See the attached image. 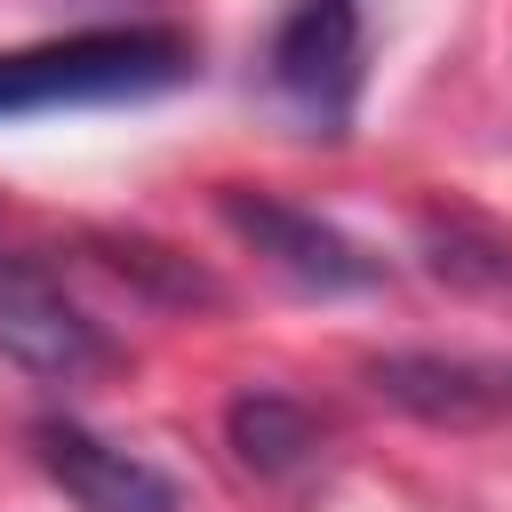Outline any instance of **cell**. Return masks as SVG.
I'll use <instances>...</instances> for the list:
<instances>
[{"instance_id":"1","label":"cell","mask_w":512,"mask_h":512,"mask_svg":"<svg viewBox=\"0 0 512 512\" xmlns=\"http://www.w3.org/2000/svg\"><path fill=\"white\" fill-rule=\"evenodd\" d=\"M192 80V40L176 24H88L32 48H0V120L64 104H128Z\"/></svg>"},{"instance_id":"2","label":"cell","mask_w":512,"mask_h":512,"mask_svg":"<svg viewBox=\"0 0 512 512\" xmlns=\"http://www.w3.org/2000/svg\"><path fill=\"white\" fill-rule=\"evenodd\" d=\"M0 352L48 384H96L120 368V344L104 336V320L48 264H24V256H0Z\"/></svg>"},{"instance_id":"3","label":"cell","mask_w":512,"mask_h":512,"mask_svg":"<svg viewBox=\"0 0 512 512\" xmlns=\"http://www.w3.org/2000/svg\"><path fill=\"white\" fill-rule=\"evenodd\" d=\"M272 80L304 120L336 136L360 96V0H296L272 32Z\"/></svg>"},{"instance_id":"4","label":"cell","mask_w":512,"mask_h":512,"mask_svg":"<svg viewBox=\"0 0 512 512\" xmlns=\"http://www.w3.org/2000/svg\"><path fill=\"white\" fill-rule=\"evenodd\" d=\"M224 224H232L264 264H280L296 288L344 296V288H376V280H384V264H376L360 240H344L336 224H320V216L296 208V200H272V192H224Z\"/></svg>"},{"instance_id":"5","label":"cell","mask_w":512,"mask_h":512,"mask_svg":"<svg viewBox=\"0 0 512 512\" xmlns=\"http://www.w3.org/2000/svg\"><path fill=\"white\" fill-rule=\"evenodd\" d=\"M32 456L80 512H184V496H176V480L160 464L128 456L120 440H104V432H88L72 416H40L32 424Z\"/></svg>"},{"instance_id":"6","label":"cell","mask_w":512,"mask_h":512,"mask_svg":"<svg viewBox=\"0 0 512 512\" xmlns=\"http://www.w3.org/2000/svg\"><path fill=\"white\" fill-rule=\"evenodd\" d=\"M224 432H232V456H240L256 480H272V488L312 480L320 456H328V424H320L304 400H288V392H240V400L224 408Z\"/></svg>"},{"instance_id":"7","label":"cell","mask_w":512,"mask_h":512,"mask_svg":"<svg viewBox=\"0 0 512 512\" xmlns=\"http://www.w3.org/2000/svg\"><path fill=\"white\" fill-rule=\"evenodd\" d=\"M368 376H376L384 400H400V408H416V416H432V424H472V416L488 408L480 368L440 360V352H392V360H376Z\"/></svg>"},{"instance_id":"8","label":"cell","mask_w":512,"mask_h":512,"mask_svg":"<svg viewBox=\"0 0 512 512\" xmlns=\"http://www.w3.org/2000/svg\"><path fill=\"white\" fill-rule=\"evenodd\" d=\"M504 400H512V376H504Z\"/></svg>"}]
</instances>
